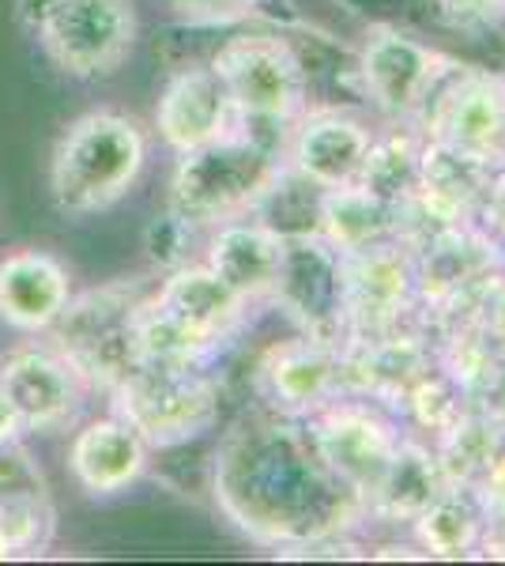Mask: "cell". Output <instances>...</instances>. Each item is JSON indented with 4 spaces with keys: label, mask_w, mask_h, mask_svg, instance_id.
<instances>
[{
    "label": "cell",
    "mask_w": 505,
    "mask_h": 566,
    "mask_svg": "<svg viewBox=\"0 0 505 566\" xmlns=\"http://www.w3.org/2000/svg\"><path fill=\"white\" fill-rule=\"evenodd\" d=\"M422 155H427L422 129H411V122H400L392 133H378L370 155H366L362 175H358V186L378 193L392 208L408 205L419 189Z\"/></svg>",
    "instance_id": "obj_29"
},
{
    "label": "cell",
    "mask_w": 505,
    "mask_h": 566,
    "mask_svg": "<svg viewBox=\"0 0 505 566\" xmlns=\"http://www.w3.org/2000/svg\"><path fill=\"white\" fill-rule=\"evenodd\" d=\"M378 129L355 109H306L287 129V167L317 189H339L358 181Z\"/></svg>",
    "instance_id": "obj_16"
},
{
    "label": "cell",
    "mask_w": 505,
    "mask_h": 566,
    "mask_svg": "<svg viewBox=\"0 0 505 566\" xmlns=\"http://www.w3.org/2000/svg\"><path fill=\"white\" fill-rule=\"evenodd\" d=\"M283 159L269 140L250 129H231L219 140L178 155L170 178V212L200 227H219L227 219L250 216L269 186L280 178Z\"/></svg>",
    "instance_id": "obj_3"
},
{
    "label": "cell",
    "mask_w": 505,
    "mask_h": 566,
    "mask_svg": "<svg viewBox=\"0 0 505 566\" xmlns=\"http://www.w3.org/2000/svg\"><path fill=\"white\" fill-rule=\"evenodd\" d=\"M238 125L242 122L234 114L231 95H227L223 80L215 76L211 65L178 69L162 87L159 103H155V129L173 155L204 148V144L219 140Z\"/></svg>",
    "instance_id": "obj_18"
},
{
    "label": "cell",
    "mask_w": 505,
    "mask_h": 566,
    "mask_svg": "<svg viewBox=\"0 0 505 566\" xmlns=\"http://www.w3.org/2000/svg\"><path fill=\"white\" fill-rule=\"evenodd\" d=\"M170 8L186 15H197V20H234V15H245L253 4L261 0H167Z\"/></svg>",
    "instance_id": "obj_33"
},
{
    "label": "cell",
    "mask_w": 505,
    "mask_h": 566,
    "mask_svg": "<svg viewBox=\"0 0 505 566\" xmlns=\"http://www.w3.org/2000/svg\"><path fill=\"white\" fill-rule=\"evenodd\" d=\"M283 264L275 276L272 298L298 325V333L320 340H344L339 317V250L328 245L317 231L283 234Z\"/></svg>",
    "instance_id": "obj_14"
},
{
    "label": "cell",
    "mask_w": 505,
    "mask_h": 566,
    "mask_svg": "<svg viewBox=\"0 0 505 566\" xmlns=\"http://www.w3.org/2000/svg\"><path fill=\"white\" fill-rule=\"evenodd\" d=\"M502 245H505V242H502Z\"/></svg>",
    "instance_id": "obj_36"
},
{
    "label": "cell",
    "mask_w": 505,
    "mask_h": 566,
    "mask_svg": "<svg viewBox=\"0 0 505 566\" xmlns=\"http://www.w3.org/2000/svg\"><path fill=\"white\" fill-rule=\"evenodd\" d=\"M419 129L434 148L483 170L505 167V76L456 65L419 114Z\"/></svg>",
    "instance_id": "obj_9"
},
{
    "label": "cell",
    "mask_w": 505,
    "mask_h": 566,
    "mask_svg": "<svg viewBox=\"0 0 505 566\" xmlns=\"http://www.w3.org/2000/svg\"><path fill=\"white\" fill-rule=\"evenodd\" d=\"M415 245L419 306H430L442 325L475 314L483 295L505 276V245L480 219L445 223Z\"/></svg>",
    "instance_id": "obj_7"
},
{
    "label": "cell",
    "mask_w": 505,
    "mask_h": 566,
    "mask_svg": "<svg viewBox=\"0 0 505 566\" xmlns=\"http://www.w3.org/2000/svg\"><path fill=\"white\" fill-rule=\"evenodd\" d=\"M53 506L39 461L15 442L0 446V533L15 552H34L50 541Z\"/></svg>",
    "instance_id": "obj_23"
},
{
    "label": "cell",
    "mask_w": 505,
    "mask_h": 566,
    "mask_svg": "<svg viewBox=\"0 0 505 566\" xmlns=\"http://www.w3.org/2000/svg\"><path fill=\"white\" fill-rule=\"evenodd\" d=\"M467 491H472L475 502H480L486 525L505 528V450L491 464H486V472Z\"/></svg>",
    "instance_id": "obj_31"
},
{
    "label": "cell",
    "mask_w": 505,
    "mask_h": 566,
    "mask_svg": "<svg viewBox=\"0 0 505 566\" xmlns=\"http://www.w3.org/2000/svg\"><path fill=\"white\" fill-rule=\"evenodd\" d=\"M128 340H133L136 367H208L211 355L219 352L215 340L167 314L151 295L133 306Z\"/></svg>",
    "instance_id": "obj_25"
},
{
    "label": "cell",
    "mask_w": 505,
    "mask_h": 566,
    "mask_svg": "<svg viewBox=\"0 0 505 566\" xmlns=\"http://www.w3.org/2000/svg\"><path fill=\"white\" fill-rule=\"evenodd\" d=\"M114 412L140 431L151 450H173L219 423V378L208 367H136L114 389Z\"/></svg>",
    "instance_id": "obj_6"
},
{
    "label": "cell",
    "mask_w": 505,
    "mask_h": 566,
    "mask_svg": "<svg viewBox=\"0 0 505 566\" xmlns=\"http://www.w3.org/2000/svg\"><path fill=\"white\" fill-rule=\"evenodd\" d=\"M20 20L64 76H114L136 45L133 0H20Z\"/></svg>",
    "instance_id": "obj_5"
},
{
    "label": "cell",
    "mask_w": 505,
    "mask_h": 566,
    "mask_svg": "<svg viewBox=\"0 0 505 566\" xmlns=\"http://www.w3.org/2000/svg\"><path fill=\"white\" fill-rule=\"evenodd\" d=\"M434 344L408 325L389 328L378 336H355L339 344V370H344V392L378 400L389 412L400 416L408 392L434 370Z\"/></svg>",
    "instance_id": "obj_15"
},
{
    "label": "cell",
    "mask_w": 505,
    "mask_h": 566,
    "mask_svg": "<svg viewBox=\"0 0 505 566\" xmlns=\"http://www.w3.org/2000/svg\"><path fill=\"white\" fill-rule=\"evenodd\" d=\"M472 322H480L483 333L491 336V340L498 344L502 355H505V276L483 295V303L475 306Z\"/></svg>",
    "instance_id": "obj_32"
},
{
    "label": "cell",
    "mask_w": 505,
    "mask_h": 566,
    "mask_svg": "<svg viewBox=\"0 0 505 566\" xmlns=\"http://www.w3.org/2000/svg\"><path fill=\"white\" fill-rule=\"evenodd\" d=\"M12 555H15V547L8 544V536H4V533H0V563H4V559H12Z\"/></svg>",
    "instance_id": "obj_35"
},
{
    "label": "cell",
    "mask_w": 505,
    "mask_h": 566,
    "mask_svg": "<svg viewBox=\"0 0 505 566\" xmlns=\"http://www.w3.org/2000/svg\"><path fill=\"white\" fill-rule=\"evenodd\" d=\"M20 434H23V423H20V416H15V408H12V400H8L4 386H0V446L15 442Z\"/></svg>",
    "instance_id": "obj_34"
},
{
    "label": "cell",
    "mask_w": 505,
    "mask_h": 566,
    "mask_svg": "<svg viewBox=\"0 0 505 566\" xmlns=\"http://www.w3.org/2000/svg\"><path fill=\"white\" fill-rule=\"evenodd\" d=\"M411 533H415V544L422 555H434V559H464V555L480 552L491 525H486L472 491L445 488L411 517Z\"/></svg>",
    "instance_id": "obj_26"
},
{
    "label": "cell",
    "mask_w": 505,
    "mask_h": 566,
    "mask_svg": "<svg viewBox=\"0 0 505 566\" xmlns=\"http://www.w3.org/2000/svg\"><path fill=\"white\" fill-rule=\"evenodd\" d=\"M0 386L23 431H57L80 412L87 381L57 348H15L0 359Z\"/></svg>",
    "instance_id": "obj_17"
},
{
    "label": "cell",
    "mask_w": 505,
    "mask_h": 566,
    "mask_svg": "<svg viewBox=\"0 0 505 566\" xmlns=\"http://www.w3.org/2000/svg\"><path fill=\"white\" fill-rule=\"evenodd\" d=\"M317 234L328 245H336L339 253L362 250V245L397 234V208L385 205L378 193H370L358 181L339 189H320Z\"/></svg>",
    "instance_id": "obj_27"
},
{
    "label": "cell",
    "mask_w": 505,
    "mask_h": 566,
    "mask_svg": "<svg viewBox=\"0 0 505 566\" xmlns=\"http://www.w3.org/2000/svg\"><path fill=\"white\" fill-rule=\"evenodd\" d=\"M140 303L133 287H103L64 306L53 333L57 348L91 389H114L128 370H136L133 340H128V317Z\"/></svg>",
    "instance_id": "obj_12"
},
{
    "label": "cell",
    "mask_w": 505,
    "mask_h": 566,
    "mask_svg": "<svg viewBox=\"0 0 505 566\" xmlns=\"http://www.w3.org/2000/svg\"><path fill=\"white\" fill-rule=\"evenodd\" d=\"M223 80L242 129H291L309 109V69L283 34H234L208 61Z\"/></svg>",
    "instance_id": "obj_4"
},
{
    "label": "cell",
    "mask_w": 505,
    "mask_h": 566,
    "mask_svg": "<svg viewBox=\"0 0 505 566\" xmlns=\"http://www.w3.org/2000/svg\"><path fill=\"white\" fill-rule=\"evenodd\" d=\"M419 310L415 245L400 234L339 253V317L344 340L408 325ZM339 340V344H344Z\"/></svg>",
    "instance_id": "obj_10"
},
{
    "label": "cell",
    "mask_w": 505,
    "mask_h": 566,
    "mask_svg": "<svg viewBox=\"0 0 505 566\" xmlns=\"http://www.w3.org/2000/svg\"><path fill=\"white\" fill-rule=\"evenodd\" d=\"M151 298L178 322L197 328L200 336L215 340L223 348L231 336L242 333L245 317H250V298H242L234 287H227L215 272L200 264H178L170 269V276L151 291Z\"/></svg>",
    "instance_id": "obj_22"
},
{
    "label": "cell",
    "mask_w": 505,
    "mask_h": 566,
    "mask_svg": "<svg viewBox=\"0 0 505 566\" xmlns=\"http://www.w3.org/2000/svg\"><path fill=\"white\" fill-rule=\"evenodd\" d=\"M302 423H306L317 458L358 499V506H366V499L378 491L400 442L408 438L389 408L378 400L355 397V392L336 397L333 405H325Z\"/></svg>",
    "instance_id": "obj_8"
},
{
    "label": "cell",
    "mask_w": 505,
    "mask_h": 566,
    "mask_svg": "<svg viewBox=\"0 0 505 566\" xmlns=\"http://www.w3.org/2000/svg\"><path fill=\"white\" fill-rule=\"evenodd\" d=\"M211 491L245 536L272 547H317L362 514L358 499L317 458L306 423L269 408L242 416L223 434Z\"/></svg>",
    "instance_id": "obj_1"
},
{
    "label": "cell",
    "mask_w": 505,
    "mask_h": 566,
    "mask_svg": "<svg viewBox=\"0 0 505 566\" xmlns=\"http://www.w3.org/2000/svg\"><path fill=\"white\" fill-rule=\"evenodd\" d=\"M148 167V136L114 109H87L61 129L50 155V197L61 216L87 219L133 193Z\"/></svg>",
    "instance_id": "obj_2"
},
{
    "label": "cell",
    "mask_w": 505,
    "mask_h": 566,
    "mask_svg": "<svg viewBox=\"0 0 505 566\" xmlns=\"http://www.w3.org/2000/svg\"><path fill=\"white\" fill-rule=\"evenodd\" d=\"M256 392L264 408L291 419H309L336 397H344V370H339V344L320 336L295 333L261 352L253 370Z\"/></svg>",
    "instance_id": "obj_13"
},
{
    "label": "cell",
    "mask_w": 505,
    "mask_h": 566,
    "mask_svg": "<svg viewBox=\"0 0 505 566\" xmlns=\"http://www.w3.org/2000/svg\"><path fill=\"white\" fill-rule=\"evenodd\" d=\"M453 69V57L411 39L392 23L366 27L362 45H358V80H362L366 95L381 114L397 117V122H419L422 106Z\"/></svg>",
    "instance_id": "obj_11"
},
{
    "label": "cell",
    "mask_w": 505,
    "mask_h": 566,
    "mask_svg": "<svg viewBox=\"0 0 505 566\" xmlns=\"http://www.w3.org/2000/svg\"><path fill=\"white\" fill-rule=\"evenodd\" d=\"M434 12L461 31H494L505 23V0H434Z\"/></svg>",
    "instance_id": "obj_30"
},
{
    "label": "cell",
    "mask_w": 505,
    "mask_h": 566,
    "mask_svg": "<svg viewBox=\"0 0 505 566\" xmlns=\"http://www.w3.org/2000/svg\"><path fill=\"white\" fill-rule=\"evenodd\" d=\"M283 242L287 239L264 219L238 216L211 231L204 264L242 298L264 303V298H272L275 276H280Z\"/></svg>",
    "instance_id": "obj_21"
},
{
    "label": "cell",
    "mask_w": 505,
    "mask_h": 566,
    "mask_svg": "<svg viewBox=\"0 0 505 566\" xmlns=\"http://www.w3.org/2000/svg\"><path fill=\"white\" fill-rule=\"evenodd\" d=\"M72 303L69 269L45 250L0 258V322L15 333H50Z\"/></svg>",
    "instance_id": "obj_20"
},
{
    "label": "cell",
    "mask_w": 505,
    "mask_h": 566,
    "mask_svg": "<svg viewBox=\"0 0 505 566\" xmlns=\"http://www.w3.org/2000/svg\"><path fill=\"white\" fill-rule=\"evenodd\" d=\"M430 450L449 488H472L505 450V412L491 400H467L453 423L434 434Z\"/></svg>",
    "instance_id": "obj_24"
},
{
    "label": "cell",
    "mask_w": 505,
    "mask_h": 566,
    "mask_svg": "<svg viewBox=\"0 0 505 566\" xmlns=\"http://www.w3.org/2000/svg\"><path fill=\"white\" fill-rule=\"evenodd\" d=\"M151 446L128 419L109 412L80 427L69 442V472L87 495L106 499L133 488L148 469Z\"/></svg>",
    "instance_id": "obj_19"
},
{
    "label": "cell",
    "mask_w": 505,
    "mask_h": 566,
    "mask_svg": "<svg viewBox=\"0 0 505 566\" xmlns=\"http://www.w3.org/2000/svg\"><path fill=\"white\" fill-rule=\"evenodd\" d=\"M445 488L449 483L442 476V469H438L434 450L403 438L389 472H385V480L378 483V491L366 499L362 510L374 517H385V522H411V517Z\"/></svg>",
    "instance_id": "obj_28"
}]
</instances>
